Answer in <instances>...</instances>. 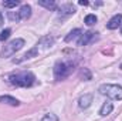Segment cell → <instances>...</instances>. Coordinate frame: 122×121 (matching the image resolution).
<instances>
[{"instance_id": "6da1fadb", "label": "cell", "mask_w": 122, "mask_h": 121, "mask_svg": "<svg viewBox=\"0 0 122 121\" xmlns=\"http://www.w3.org/2000/svg\"><path fill=\"white\" fill-rule=\"evenodd\" d=\"M9 81L11 86H16V87H31L36 81V77L30 71H20V73L10 74Z\"/></svg>"}, {"instance_id": "7a4b0ae2", "label": "cell", "mask_w": 122, "mask_h": 121, "mask_svg": "<svg viewBox=\"0 0 122 121\" xmlns=\"http://www.w3.org/2000/svg\"><path fill=\"white\" fill-rule=\"evenodd\" d=\"M74 66H75V63H72V61H57L54 66V78L57 81L67 78L71 74Z\"/></svg>"}, {"instance_id": "3957f363", "label": "cell", "mask_w": 122, "mask_h": 121, "mask_svg": "<svg viewBox=\"0 0 122 121\" xmlns=\"http://www.w3.org/2000/svg\"><path fill=\"white\" fill-rule=\"evenodd\" d=\"M98 91L99 94L107 95L111 100H122V87L118 84H102Z\"/></svg>"}, {"instance_id": "277c9868", "label": "cell", "mask_w": 122, "mask_h": 121, "mask_svg": "<svg viewBox=\"0 0 122 121\" xmlns=\"http://www.w3.org/2000/svg\"><path fill=\"white\" fill-rule=\"evenodd\" d=\"M23 46H24V40L23 38H14V40H11L10 43H7L3 47V50L0 51V57H3V59L4 57H11L19 50H21Z\"/></svg>"}, {"instance_id": "5b68a950", "label": "cell", "mask_w": 122, "mask_h": 121, "mask_svg": "<svg viewBox=\"0 0 122 121\" xmlns=\"http://www.w3.org/2000/svg\"><path fill=\"white\" fill-rule=\"evenodd\" d=\"M75 11H77V10H75V6H74V4H71V3L62 4L61 7H58V19L64 20V19H67V17L72 16Z\"/></svg>"}, {"instance_id": "8992f818", "label": "cell", "mask_w": 122, "mask_h": 121, "mask_svg": "<svg viewBox=\"0 0 122 121\" xmlns=\"http://www.w3.org/2000/svg\"><path fill=\"white\" fill-rule=\"evenodd\" d=\"M97 40V33L94 31H85L80 36V38L77 40V44L78 46H88L90 43Z\"/></svg>"}, {"instance_id": "52a82bcc", "label": "cell", "mask_w": 122, "mask_h": 121, "mask_svg": "<svg viewBox=\"0 0 122 121\" xmlns=\"http://www.w3.org/2000/svg\"><path fill=\"white\" fill-rule=\"evenodd\" d=\"M54 44V37H51V36H44V37H41L40 40H38V43H37V49H43V50H47V49H50L51 46Z\"/></svg>"}, {"instance_id": "ba28073f", "label": "cell", "mask_w": 122, "mask_h": 121, "mask_svg": "<svg viewBox=\"0 0 122 121\" xmlns=\"http://www.w3.org/2000/svg\"><path fill=\"white\" fill-rule=\"evenodd\" d=\"M37 54H38V49H37V47H33V49H31V50H29L26 54H23L20 59H14V60H13V63L19 64V63H21V61L30 60V59H33V57H36Z\"/></svg>"}, {"instance_id": "9c48e42d", "label": "cell", "mask_w": 122, "mask_h": 121, "mask_svg": "<svg viewBox=\"0 0 122 121\" xmlns=\"http://www.w3.org/2000/svg\"><path fill=\"white\" fill-rule=\"evenodd\" d=\"M121 22H122V14H115V16L107 23V27H108L109 30H115V29H118V27L121 26Z\"/></svg>"}, {"instance_id": "30bf717a", "label": "cell", "mask_w": 122, "mask_h": 121, "mask_svg": "<svg viewBox=\"0 0 122 121\" xmlns=\"http://www.w3.org/2000/svg\"><path fill=\"white\" fill-rule=\"evenodd\" d=\"M92 103V94H84V95H81L80 97V100H78V105H80V108H88L90 105H91Z\"/></svg>"}, {"instance_id": "8fae6325", "label": "cell", "mask_w": 122, "mask_h": 121, "mask_svg": "<svg viewBox=\"0 0 122 121\" xmlns=\"http://www.w3.org/2000/svg\"><path fill=\"white\" fill-rule=\"evenodd\" d=\"M30 16H31V7L29 4H23L20 7V10H19L20 20H27V19H30Z\"/></svg>"}, {"instance_id": "7c38bea8", "label": "cell", "mask_w": 122, "mask_h": 121, "mask_svg": "<svg viewBox=\"0 0 122 121\" xmlns=\"http://www.w3.org/2000/svg\"><path fill=\"white\" fill-rule=\"evenodd\" d=\"M0 103L1 104H7V105H13V107H17L20 105L19 100L11 97V95H0Z\"/></svg>"}, {"instance_id": "4fadbf2b", "label": "cell", "mask_w": 122, "mask_h": 121, "mask_svg": "<svg viewBox=\"0 0 122 121\" xmlns=\"http://www.w3.org/2000/svg\"><path fill=\"white\" fill-rule=\"evenodd\" d=\"M112 110H114V104H112L111 101H107V103L102 104V107H101V110H99V114H101L102 117H105V116L111 114Z\"/></svg>"}, {"instance_id": "5bb4252c", "label": "cell", "mask_w": 122, "mask_h": 121, "mask_svg": "<svg viewBox=\"0 0 122 121\" xmlns=\"http://www.w3.org/2000/svg\"><path fill=\"white\" fill-rule=\"evenodd\" d=\"M38 4L43 6V7H46L47 10H57L58 9L57 3L54 0H38Z\"/></svg>"}, {"instance_id": "9a60e30c", "label": "cell", "mask_w": 122, "mask_h": 121, "mask_svg": "<svg viewBox=\"0 0 122 121\" xmlns=\"http://www.w3.org/2000/svg\"><path fill=\"white\" fill-rule=\"evenodd\" d=\"M82 34V30L81 29H74L72 31H70L67 36H65V43H70L75 38H80V36Z\"/></svg>"}, {"instance_id": "2e32d148", "label": "cell", "mask_w": 122, "mask_h": 121, "mask_svg": "<svg viewBox=\"0 0 122 121\" xmlns=\"http://www.w3.org/2000/svg\"><path fill=\"white\" fill-rule=\"evenodd\" d=\"M97 16L95 14H88V16H85V19H84V23L87 24V26H94L95 23H97Z\"/></svg>"}, {"instance_id": "e0dca14e", "label": "cell", "mask_w": 122, "mask_h": 121, "mask_svg": "<svg viewBox=\"0 0 122 121\" xmlns=\"http://www.w3.org/2000/svg\"><path fill=\"white\" fill-rule=\"evenodd\" d=\"M19 4H20L19 0H6V1H3V6H4L6 9H13V7L19 6Z\"/></svg>"}, {"instance_id": "ac0fdd59", "label": "cell", "mask_w": 122, "mask_h": 121, "mask_svg": "<svg viewBox=\"0 0 122 121\" xmlns=\"http://www.w3.org/2000/svg\"><path fill=\"white\" fill-rule=\"evenodd\" d=\"M41 121H58V117L56 114H53V113H48L41 118Z\"/></svg>"}, {"instance_id": "d6986e66", "label": "cell", "mask_w": 122, "mask_h": 121, "mask_svg": "<svg viewBox=\"0 0 122 121\" xmlns=\"http://www.w3.org/2000/svg\"><path fill=\"white\" fill-rule=\"evenodd\" d=\"M9 19L11 22H20V17H19V11H9Z\"/></svg>"}, {"instance_id": "ffe728a7", "label": "cell", "mask_w": 122, "mask_h": 121, "mask_svg": "<svg viewBox=\"0 0 122 121\" xmlns=\"http://www.w3.org/2000/svg\"><path fill=\"white\" fill-rule=\"evenodd\" d=\"M10 33H11V30H10V29H4V30L0 33V41L7 40V38H9V36H10Z\"/></svg>"}, {"instance_id": "44dd1931", "label": "cell", "mask_w": 122, "mask_h": 121, "mask_svg": "<svg viewBox=\"0 0 122 121\" xmlns=\"http://www.w3.org/2000/svg\"><path fill=\"white\" fill-rule=\"evenodd\" d=\"M81 77H82L84 80H87V81L91 80V73L88 71V68H84V70L81 71Z\"/></svg>"}, {"instance_id": "7402d4cb", "label": "cell", "mask_w": 122, "mask_h": 121, "mask_svg": "<svg viewBox=\"0 0 122 121\" xmlns=\"http://www.w3.org/2000/svg\"><path fill=\"white\" fill-rule=\"evenodd\" d=\"M78 4H81V6H88V1H87V0H80Z\"/></svg>"}, {"instance_id": "603a6c76", "label": "cell", "mask_w": 122, "mask_h": 121, "mask_svg": "<svg viewBox=\"0 0 122 121\" xmlns=\"http://www.w3.org/2000/svg\"><path fill=\"white\" fill-rule=\"evenodd\" d=\"M3 26V16H1V13H0V27Z\"/></svg>"}, {"instance_id": "cb8c5ba5", "label": "cell", "mask_w": 122, "mask_h": 121, "mask_svg": "<svg viewBox=\"0 0 122 121\" xmlns=\"http://www.w3.org/2000/svg\"><path fill=\"white\" fill-rule=\"evenodd\" d=\"M121 33H122V29H121Z\"/></svg>"}]
</instances>
